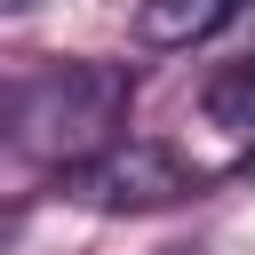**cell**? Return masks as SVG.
Returning a JSON list of instances; mask_svg holds the SVG:
<instances>
[{
  "instance_id": "5",
  "label": "cell",
  "mask_w": 255,
  "mask_h": 255,
  "mask_svg": "<svg viewBox=\"0 0 255 255\" xmlns=\"http://www.w3.org/2000/svg\"><path fill=\"white\" fill-rule=\"evenodd\" d=\"M0 8H32V0H0Z\"/></svg>"
},
{
  "instance_id": "4",
  "label": "cell",
  "mask_w": 255,
  "mask_h": 255,
  "mask_svg": "<svg viewBox=\"0 0 255 255\" xmlns=\"http://www.w3.org/2000/svg\"><path fill=\"white\" fill-rule=\"evenodd\" d=\"M207 120L231 128V135H255V56H239V64L215 72V88H207Z\"/></svg>"
},
{
  "instance_id": "2",
  "label": "cell",
  "mask_w": 255,
  "mask_h": 255,
  "mask_svg": "<svg viewBox=\"0 0 255 255\" xmlns=\"http://www.w3.org/2000/svg\"><path fill=\"white\" fill-rule=\"evenodd\" d=\"M191 183H199V175H191L167 143H151V135H112L104 151H88V159H72V167H64V191H72L80 207H96V215L175 207Z\"/></svg>"
},
{
  "instance_id": "3",
  "label": "cell",
  "mask_w": 255,
  "mask_h": 255,
  "mask_svg": "<svg viewBox=\"0 0 255 255\" xmlns=\"http://www.w3.org/2000/svg\"><path fill=\"white\" fill-rule=\"evenodd\" d=\"M223 16H231V0H143V8H135V32H143L151 48H191V40H207Z\"/></svg>"
},
{
  "instance_id": "1",
  "label": "cell",
  "mask_w": 255,
  "mask_h": 255,
  "mask_svg": "<svg viewBox=\"0 0 255 255\" xmlns=\"http://www.w3.org/2000/svg\"><path fill=\"white\" fill-rule=\"evenodd\" d=\"M120 112H128V72H112V64H48L8 96V143L32 151V159L72 167V159L112 143Z\"/></svg>"
}]
</instances>
